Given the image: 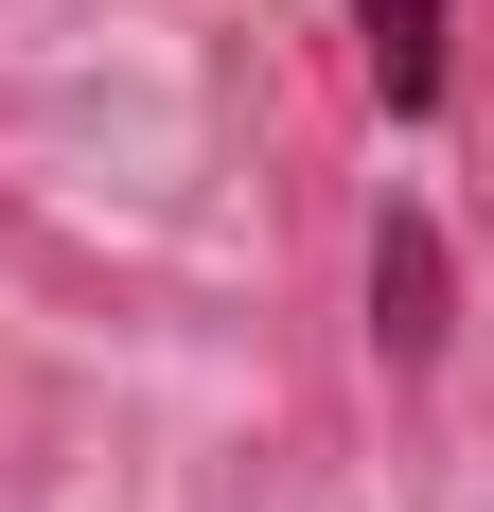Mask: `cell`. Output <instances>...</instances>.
Here are the masks:
<instances>
[{"mask_svg":"<svg viewBox=\"0 0 494 512\" xmlns=\"http://www.w3.org/2000/svg\"><path fill=\"white\" fill-rule=\"evenodd\" d=\"M353 36H371L389 124H424V106H442V36H459V0H353Z\"/></svg>","mask_w":494,"mask_h":512,"instance_id":"cell-2","label":"cell"},{"mask_svg":"<svg viewBox=\"0 0 494 512\" xmlns=\"http://www.w3.org/2000/svg\"><path fill=\"white\" fill-rule=\"evenodd\" d=\"M371 336H389V371L442 354V230H424V212H389V230H371Z\"/></svg>","mask_w":494,"mask_h":512,"instance_id":"cell-1","label":"cell"}]
</instances>
